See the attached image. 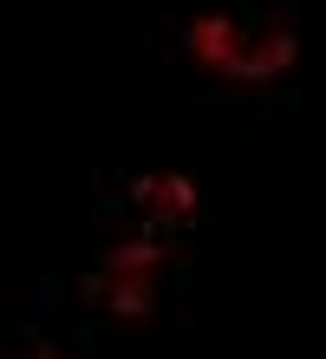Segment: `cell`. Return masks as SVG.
<instances>
[{
	"label": "cell",
	"mask_w": 326,
	"mask_h": 359,
	"mask_svg": "<svg viewBox=\"0 0 326 359\" xmlns=\"http://www.w3.org/2000/svg\"><path fill=\"white\" fill-rule=\"evenodd\" d=\"M183 59L222 86H268L294 66L287 20H242L235 7H203L183 20Z\"/></svg>",
	"instance_id": "cell-1"
},
{
	"label": "cell",
	"mask_w": 326,
	"mask_h": 359,
	"mask_svg": "<svg viewBox=\"0 0 326 359\" xmlns=\"http://www.w3.org/2000/svg\"><path fill=\"white\" fill-rule=\"evenodd\" d=\"M170 262L177 255H170V242L157 236V229H137L130 242H111L92 262V274L79 281V294H85V307H92L104 327L144 333V327H157V313H163Z\"/></svg>",
	"instance_id": "cell-2"
},
{
	"label": "cell",
	"mask_w": 326,
	"mask_h": 359,
	"mask_svg": "<svg viewBox=\"0 0 326 359\" xmlns=\"http://www.w3.org/2000/svg\"><path fill=\"white\" fill-rule=\"evenodd\" d=\"M196 183L189 177H144L137 183V216H144V229H157V222H189L196 216Z\"/></svg>",
	"instance_id": "cell-3"
},
{
	"label": "cell",
	"mask_w": 326,
	"mask_h": 359,
	"mask_svg": "<svg viewBox=\"0 0 326 359\" xmlns=\"http://www.w3.org/2000/svg\"><path fill=\"white\" fill-rule=\"evenodd\" d=\"M0 359H72V353L39 327H0Z\"/></svg>",
	"instance_id": "cell-4"
}]
</instances>
